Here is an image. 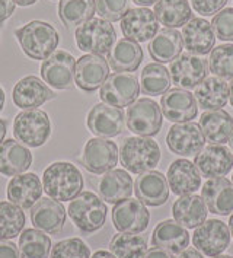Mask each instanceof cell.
<instances>
[{"instance_id":"obj_40","label":"cell","mask_w":233,"mask_h":258,"mask_svg":"<svg viewBox=\"0 0 233 258\" xmlns=\"http://www.w3.org/2000/svg\"><path fill=\"white\" fill-rule=\"evenodd\" d=\"M25 226V215L11 202H0V241L18 236Z\"/></svg>"},{"instance_id":"obj_55","label":"cell","mask_w":233,"mask_h":258,"mask_svg":"<svg viewBox=\"0 0 233 258\" xmlns=\"http://www.w3.org/2000/svg\"><path fill=\"white\" fill-rule=\"evenodd\" d=\"M229 101H230V105L233 107V81L229 86Z\"/></svg>"},{"instance_id":"obj_12","label":"cell","mask_w":233,"mask_h":258,"mask_svg":"<svg viewBox=\"0 0 233 258\" xmlns=\"http://www.w3.org/2000/svg\"><path fill=\"white\" fill-rule=\"evenodd\" d=\"M208 70L210 68L207 60L198 55L184 53L171 63L169 75L172 82L181 89H194L206 79Z\"/></svg>"},{"instance_id":"obj_24","label":"cell","mask_w":233,"mask_h":258,"mask_svg":"<svg viewBox=\"0 0 233 258\" xmlns=\"http://www.w3.org/2000/svg\"><path fill=\"white\" fill-rule=\"evenodd\" d=\"M201 197L210 213L229 216L233 212V184L226 178H211L201 188Z\"/></svg>"},{"instance_id":"obj_16","label":"cell","mask_w":233,"mask_h":258,"mask_svg":"<svg viewBox=\"0 0 233 258\" xmlns=\"http://www.w3.org/2000/svg\"><path fill=\"white\" fill-rule=\"evenodd\" d=\"M161 109L165 118L171 122H188L198 114V105L191 92L174 88L161 98Z\"/></svg>"},{"instance_id":"obj_32","label":"cell","mask_w":233,"mask_h":258,"mask_svg":"<svg viewBox=\"0 0 233 258\" xmlns=\"http://www.w3.org/2000/svg\"><path fill=\"white\" fill-rule=\"evenodd\" d=\"M200 128L211 145H223L229 142L233 133V117L224 109L206 111L200 117Z\"/></svg>"},{"instance_id":"obj_18","label":"cell","mask_w":233,"mask_h":258,"mask_svg":"<svg viewBox=\"0 0 233 258\" xmlns=\"http://www.w3.org/2000/svg\"><path fill=\"white\" fill-rule=\"evenodd\" d=\"M110 76L108 61L102 55L86 54L77 58L74 83L85 92H95Z\"/></svg>"},{"instance_id":"obj_17","label":"cell","mask_w":233,"mask_h":258,"mask_svg":"<svg viewBox=\"0 0 233 258\" xmlns=\"http://www.w3.org/2000/svg\"><path fill=\"white\" fill-rule=\"evenodd\" d=\"M194 165L203 177L221 178L232 171L233 155L223 145H207L195 155Z\"/></svg>"},{"instance_id":"obj_56","label":"cell","mask_w":233,"mask_h":258,"mask_svg":"<svg viewBox=\"0 0 233 258\" xmlns=\"http://www.w3.org/2000/svg\"><path fill=\"white\" fill-rule=\"evenodd\" d=\"M229 229H230V235L233 236V215L229 219Z\"/></svg>"},{"instance_id":"obj_3","label":"cell","mask_w":233,"mask_h":258,"mask_svg":"<svg viewBox=\"0 0 233 258\" xmlns=\"http://www.w3.org/2000/svg\"><path fill=\"white\" fill-rule=\"evenodd\" d=\"M121 165L131 174H144L161 161L159 145L150 137H127L120 149Z\"/></svg>"},{"instance_id":"obj_13","label":"cell","mask_w":233,"mask_h":258,"mask_svg":"<svg viewBox=\"0 0 233 258\" xmlns=\"http://www.w3.org/2000/svg\"><path fill=\"white\" fill-rule=\"evenodd\" d=\"M206 137L195 122H179L169 128L166 135V146L179 156H194L204 148Z\"/></svg>"},{"instance_id":"obj_47","label":"cell","mask_w":233,"mask_h":258,"mask_svg":"<svg viewBox=\"0 0 233 258\" xmlns=\"http://www.w3.org/2000/svg\"><path fill=\"white\" fill-rule=\"evenodd\" d=\"M15 11V2L14 0H0V25L9 19Z\"/></svg>"},{"instance_id":"obj_6","label":"cell","mask_w":233,"mask_h":258,"mask_svg":"<svg viewBox=\"0 0 233 258\" xmlns=\"http://www.w3.org/2000/svg\"><path fill=\"white\" fill-rule=\"evenodd\" d=\"M14 135L29 148H40L51 135V121L41 109H25L15 117Z\"/></svg>"},{"instance_id":"obj_50","label":"cell","mask_w":233,"mask_h":258,"mask_svg":"<svg viewBox=\"0 0 233 258\" xmlns=\"http://www.w3.org/2000/svg\"><path fill=\"white\" fill-rule=\"evenodd\" d=\"M136 5H138V6H141V8H149V6H151V5H154L158 0H133Z\"/></svg>"},{"instance_id":"obj_48","label":"cell","mask_w":233,"mask_h":258,"mask_svg":"<svg viewBox=\"0 0 233 258\" xmlns=\"http://www.w3.org/2000/svg\"><path fill=\"white\" fill-rule=\"evenodd\" d=\"M143 258H174L172 257V254H169V252H166L164 249H161V248H151V249H147V252L144 254V257Z\"/></svg>"},{"instance_id":"obj_49","label":"cell","mask_w":233,"mask_h":258,"mask_svg":"<svg viewBox=\"0 0 233 258\" xmlns=\"http://www.w3.org/2000/svg\"><path fill=\"white\" fill-rule=\"evenodd\" d=\"M178 258H204L195 248H188L185 251H182L178 255Z\"/></svg>"},{"instance_id":"obj_29","label":"cell","mask_w":233,"mask_h":258,"mask_svg":"<svg viewBox=\"0 0 233 258\" xmlns=\"http://www.w3.org/2000/svg\"><path fill=\"white\" fill-rule=\"evenodd\" d=\"M32 163V153L15 139H8L0 143V174L16 177L24 174Z\"/></svg>"},{"instance_id":"obj_26","label":"cell","mask_w":233,"mask_h":258,"mask_svg":"<svg viewBox=\"0 0 233 258\" xmlns=\"http://www.w3.org/2000/svg\"><path fill=\"white\" fill-rule=\"evenodd\" d=\"M134 190L133 179L124 169H111L99 177L96 182V191L99 197L111 204L128 199Z\"/></svg>"},{"instance_id":"obj_27","label":"cell","mask_w":233,"mask_h":258,"mask_svg":"<svg viewBox=\"0 0 233 258\" xmlns=\"http://www.w3.org/2000/svg\"><path fill=\"white\" fill-rule=\"evenodd\" d=\"M151 244L172 255H179L190 244V233L175 220H164L154 228Z\"/></svg>"},{"instance_id":"obj_59","label":"cell","mask_w":233,"mask_h":258,"mask_svg":"<svg viewBox=\"0 0 233 258\" xmlns=\"http://www.w3.org/2000/svg\"><path fill=\"white\" fill-rule=\"evenodd\" d=\"M232 184H233V175H232Z\"/></svg>"},{"instance_id":"obj_2","label":"cell","mask_w":233,"mask_h":258,"mask_svg":"<svg viewBox=\"0 0 233 258\" xmlns=\"http://www.w3.org/2000/svg\"><path fill=\"white\" fill-rule=\"evenodd\" d=\"M42 188L53 200L71 202L82 192L83 177L73 163L55 162L44 171Z\"/></svg>"},{"instance_id":"obj_8","label":"cell","mask_w":233,"mask_h":258,"mask_svg":"<svg viewBox=\"0 0 233 258\" xmlns=\"http://www.w3.org/2000/svg\"><path fill=\"white\" fill-rule=\"evenodd\" d=\"M140 94V83L137 78L133 73L117 72L107 78V81L102 83L99 98L104 104L124 108L130 107Z\"/></svg>"},{"instance_id":"obj_1","label":"cell","mask_w":233,"mask_h":258,"mask_svg":"<svg viewBox=\"0 0 233 258\" xmlns=\"http://www.w3.org/2000/svg\"><path fill=\"white\" fill-rule=\"evenodd\" d=\"M22 51L32 60H47L60 42L58 32L51 24L32 21L15 31Z\"/></svg>"},{"instance_id":"obj_43","label":"cell","mask_w":233,"mask_h":258,"mask_svg":"<svg viewBox=\"0 0 233 258\" xmlns=\"http://www.w3.org/2000/svg\"><path fill=\"white\" fill-rule=\"evenodd\" d=\"M95 5L96 12L102 19L117 22L121 21L124 15L130 11L131 0H95Z\"/></svg>"},{"instance_id":"obj_22","label":"cell","mask_w":233,"mask_h":258,"mask_svg":"<svg viewBox=\"0 0 233 258\" xmlns=\"http://www.w3.org/2000/svg\"><path fill=\"white\" fill-rule=\"evenodd\" d=\"M54 98V92L37 76H27L15 85L12 99L22 109H35Z\"/></svg>"},{"instance_id":"obj_30","label":"cell","mask_w":233,"mask_h":258,"mask_svg":"<svg viewBox=\"0 0 233 258\" xmlns=\"http://www.w3.org/2000/svg\"><path fill=\"white\" fill-rule=\"evenodd\" d=\"M207 209L203 197L197 194L179 196L172 206V216L175 222L185 229H194L207 220Z\"/></svg>"},{"instance_id":"obj_35","label":"cell","mask_w":233,"mask_h":258,"mask_svg":"<svg viewBox=\"0 0 233 258\" xmlns=\"http://www.w3.org/2000/svg\"><path fill=\"white\" fill-rule=\"evenodd\" d=\"M154 15L164 27L171 29L184 27L192 19L191 6L187 0H158Z\"/></svg>"},{"instance_id":"obj_10","label":"cell","mask_w":233,"mask_h":258,"mask_svg":"<svg viewBox=\"0 0 233 258\" xmlns=\"http://www.w3.org/2000/svg\"><path fill=\"white\" fill-rule=\"evenodd\" d=\"M150 213L146 204L136 199H124L112 207V223L124 233H141L147 229Z\"/></svg>"},{"instance_id":"obj_4","label":"cell","mask_w":233,"mask_h":258,"mask_svg":"<svg viewBox=\"0 0 233 258\" xmlns=\"http://www.w3.org/2000/svg\"><path fill=\"white\" fill-rule=\"evenodd\" d=\"M74 37L81 51L96 55L108 54L117 40L112 24L102 18H92L91 21L79 25Z\"/></svg>"},{"instance_id":"obj_14","label":"cell","mask_w":233,"mask_h":258,"mask_svg":"<svg viewBox=\"0 0 233 258\" xmlns=\"http://www.w3.org/2000/svg\"><path fill=\"white\" fill-rule=\"evenodd\" d=\"M76 60L67 51H54L41 66V78L54 89H71L74 86Z\"/></svg>"},{"instance_id":"obj_42","label":"cell","mask_w":233,"mask_h":258,"mask_svg":"<svg viewBox=\"0 0 233 258\" xmlns=\"http://www.w3.org/2000/svg\"><path fill=\"white\" fill-rule=\"evenodd\" d=\"M50 258H91L89 246L79 238L60 241L51 248Z\"/></svg>"},{"instance_id":"obj_53","label":"cell","mask_w":233,"mask_h":258,"mask_svg":"<svg viewBox=\"0 0 233 258\" xmlns=\"http://www.w3.org/2000/svg\"><path fill=\"white\" fill-rule=\"evenodd\" d=\"M5 135H6V124L3 122V120H0V143L3 142Z\"/></svg>"},{"instance_id":"obj_7","label":"cell","mask_w":233,"mask_h":258,"mask_svg":"<svg viewBox=\"0 0 233 258\" xmlns=\"http://www.w3.org/2000/svg\"><path fill=\"white\" fill-rule=\"evenodd\" d=\"M127 127L131 133L141 137L156 136L162 127V109L149 98H140L127 109Z\"/></svg>"},{"instance_id":"obj_23","label":"cell","mask_w":233,"mask_h":258,"mask_svg":"<svg viewBox=\"0 0 233 258\" xmlns=\"http://www.w3.org/2000/svg\"><path fill=\"white\" fill-rule=\"evenodd\" d=\"M166 181L174 194L187 196L201 187V174L188 159H177L168 168Z\"/></svg>"},{"instance_id":"obj_37","label":"cell","mask_w":233,"mask_h":258,"mask_svg":"<svg viewBox=\"0 0 233 258\" xmlns=\"http://www.w3.org/2000/svg\"><path fill=\"white\" fill-rule=\"evenodd\" d=\"M111 254L115 258H143L147 252V242L138 233H117L110 242Z\"/></svg>"},{"instance_id":"obj_15","label":"cell","mask_w":233,"mask_h":258,"mask_svg":"<svg viewBox=\"0 0 233 258\" xmlns=\"http://www.w3.org/2000/svg\"><path fill=\"white\" fill-rule=\"evenodd\" d=\"M121 31L127 40L147 42L159 32V21L149 8H134L124 15Z\"/></svg>"},{"instance_id":"obj_11","label":"cell","mask_w":233,"mask_h":258,"mask_svg":"<svg viewBox=\"0 0 233 258\" xmlns=\"http://www.w3.org/2000/svg\"><path fill=\"white\" fill-rule=\"evenodd\" d=\"M118 162V148L114 142L94 137L86 142L82 153V163L91 174H105Z\"/></svg>"},{"instance_id":"obj_54","label":"cell","mask_w":233,"mask_h":258,"mask_svg":"<svg viewBox=\"0 0 233 258\" xmlns=\"http://www.w3.org/2000/svg\"><path fill=\"white\" fill-rule=\"evenodd\" d=\"M3 105H5V92H3V89L0 88V111L3 109Z\"/></svg>"},{"instance_id":"obj_38","label":"cell","mask_w":233,"mask_h":258,"mask_svg":"<svg viewBox=\"0 0 233 258\" xmlns=\"http://www.w3.org/2000/svg\"><path fill=\"white\" fill-rule=\"evenodd\" d=\"M51 239L40 229H25L19 235L21 258H48Z\"/></svg>"},{"instance_id":"obj_57","label":"cell","mask_w":233,"mask_h":258,"mask_svg":"<svg viewBox=\"0 0 233 258\" xmlns=\"http://www.w3.org/2000/svg\"><path fill=\"white\" fill-rule=\"evenodd\" d=\"M229 143H230V148H232V152H233V133H232V136H230V139H229Z\"/></svg>"},{"instance_id":"obj_20","label":"cell","mask_w":233,"mask_h":258,"mask_svg":"<svg viewBox=\"0 0 233 258\" xmlns=\"http://www.w3.org/2000/svg\"><path fill=\"white\" fill-rule=\"evenodd\" d=\"M31 222L37 229L54 235L66 223V209L51 197H42L31 207Z\"/></svg>"},{"instance_id":"obj_5","label":"cell","mask_w":233,"mask_h":258,"mask_svg":"<svg viewBox=\"0 0 233 258\" xmlns=\"http://www.w3.org/2000/svg\"><path fill=\"white\" fill-rule=\"evenodd\" d=\"M107 204L94 192L85 191L74 197L69 204L70 218L79 231L92 233L99 231L107 219Z\"/></svg>"},{"instance_id":"obj_31","label":"cell","mask_w":233,"mask_h":258,"mask_svg":"<svg viewBox=\"0 0 233 258\" xmlns=\"http://www.w3.org/2000/svg\"><path fill=\"white\" fill-rule=\"evenodd\" d=\"M194 98L198 108L204 111L221 109L229 101V85L217 76L206 78L195 88Z\"/></svg>"},{"instance_id":"obj_58","label":"cell","mask_w":233,"mask_h":258,"mask_svg":"<svg viewBox=\"0 0 233 258\" xmlns=\"http://www.w3.org/2000/svg\"><path fill=\"white\" fill-rule=\"evenodd\" d=\"M213 258H233L230 255H217V257H213Z\"/></svg>"},{"instance_id":"obj_28","label":"cell","mask_w":233,"mask_h":258,"mask_svg":"<svg viewBox=\"0 0 233 258\" xmlns=\"http://www.w3.org/2000/svg\"><path fill=\"white\" fill-rule=\"evenodd\" d=\"M134 191L137 199L146 206L158 207L168 202L169 197V185L164 174L158 171H147L140 174L136 179Z\"/></svg>"},{"instance_id":"obj_34","label":"cell","mask_w":233,"mask_h":258,"mask_svg":"<svg viewBox=\"0 0 233 258\" xmlns=\"http://www.w3.org/2000/svg\"><path fill=\"white\" fill-rule=\"evenodd\" d=\"M143 61V50L138 42L123 38L108 53V63L115 72H134Z\"/></svg>"},{"instance_id":"obj_21","label":"cell","mask_w":233,"mask_h":258,"mask_svg":"<svg viewBox=\"0 0 233 258\" xmlns=\"http://www.w3.org/2000/svg\"><path fill=\"white\" fill-rule=\"evenodd\" d=\"M184 48L194 55H206L211 53L216 44V35L211 24L203 18H192L182 28Z\"/></svg>"},{"instance_id":"obj_51","label":"cell","mask_w":233,"mask_h":258,"mask_svg":"<svg viewBox=\"0 0 233 258\" xmlns=\"http://www.w3.org/2000/svg\"><path fill=\"white\" fill-rule=\"evenodd\" d=\"M91 258H115L111 252L108 251H96L95 254L92 255Z\"/></svg>"},{"instance_id":"obj_36","label":"cell","mask_w":233,"mask_h":258,"mask_svg":"<svg viewBox=\"0 0 233 258\" xmlns=\"http://www.w3.org/2000/svg\"><path fill=\"white\" fill-rule=\"evenodd\" d=\"M95 11V0H61L58 3V18L67 29L91 21Z\"/></svg>"},{"instance_id":"obj_25","label":"cell","mask_w":233,"mask_h":258,"mask_svg":"<svg viewBox=\"0 0 233 258\" xmlns=\"http://www.w3.org/2000/svg\"><path fill=\"white\" fill-rule=\"evenodd\" d=\"M44 188L40 178L32 172L19 174L8 184V200L21 209H31L41 199Z\"/></svg>"},{"instance_id":"obj_33","label":"cell","mask_w":233,"mask_h":258,"mask_svg":"<svg viewBox=\"0 0 233 258\" xmlns=\"http://www.w3.org/2000/svg\"><path fill=\"white\" fill-rule=\"evenodd\" d=\"M182 35L177 29H161L149 44V53L156 63H172L182 51Z\"/></svg>"},{"instance_id":"obj_39","label":"cell","mask_w":233,"mask_h":258,"mask_svg":"<svg viewBox=\"0 0 233 258\" xmlns=\"http://www.w3.org/2000/svg\"><path fill=\"white\" fill-rule=\"evenodd\" d=\"M171 88L169 70L161 63H150L141 72V91L144 95H164Z\"/></svg>"},{"instance_id":"obj_46","label":"cell","mask_w":233,"mask_h":258,"mask_svg":"<svg viewBox=\"0 0 233 258\" xmlns=\"http://www.w3.org/2000/svg\"><path fill=\"white\" fill-rule=\"evenodd\" d=\"M0 258H21L18 246L9 241H0Z\"/></svg>"},{"instance_id":"obj_41","label":"cell","mask_w":233,"mask_h":258,"mask_svg":"<svg viewBox=\"0 0 233 258\" xmlns=\"http://www.w3.org/2000/svg\"><path fill=\"white\" fill-rule=\"evenodd\" d=\"M210 72L221 79H233V44H221L211 50Z\"/></svg>"},{"instance_id":"obj_9","label":"cell","mask_w":233,"mask_h":258,"mask_svg":"<svg viewBox=\"0 0 233 258\" xmlns=\"http://www.w3.org/2000/svg\"><path fill=\"white\" fill-rule=\"evenodd\" d=\"M192 244L197 251L203 252L207 257H217L224 252L230 244L229 226L217 219H208L195 228Z\"/></svg>"},{"instance_id":"obj_44","label":"cell","mask_w":233,"mask_h":258,"mask_svg":"<svg viewBox=\"0 0 233 258\" xmlns=\"http://www.w3.org/2000/svg\"><path fill=\"white\" fill-rule=\"evenodd\" d=\"M214 35L221 41H233V8L221 9L211 21Z\"/></svg>"},{"instance_id":"obj_45","label":"cell","mask_w":233,"mask_h":258,"mask_svg":"<svg viewBox=\"0 0 233 258\" xmlns=\"http://www.w3.org/2000/svg\"><path fill=\"white\" fill-rule=\"evenodd\" d=\"M194 11L203 16H211L219 14L226 6L227 0H191Z\"/></svg>"},{"instance_id":"obj_52","label":"cell","mask_w":233,"mask_h":258,"mask_svg":"<svg viewBox=\"0 0 233 258\" xmlns=\"http://www.w3.org/2000/svg\"><path fill=\"white\" fill-rule=\"evenodd\" d=\"M15 5H19V6H31L34 5L37 0H14Z\"/></svg>"},{"instance_id":"obj_19","label":"cell","mask_w":233,"mask_h":258,"mask_svg":"<svg viewBox=\"0 0 233 258\" xmlns=\"http://www.w3.org/2000/svg\"><path fill=\"white\" fill-rule=\"evenodd\" d=\"M88 128L96 137H115L121 135L125 125V117L120 108L107 104H96L88 114Z\"/></svg>"}]
</instances>
